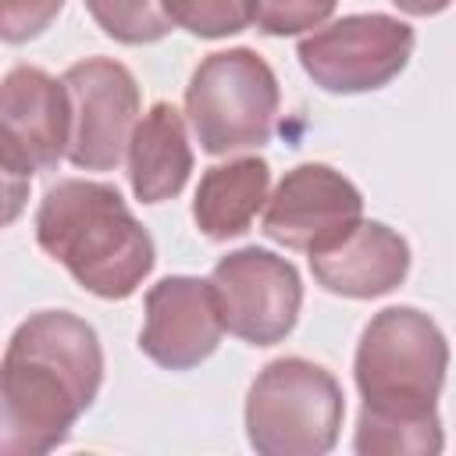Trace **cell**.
Returning a JSON list of instances; mask_svg holds the SVG:
<instances>
[{"instance_id":"6da1fadb","label":"cell","mask_w":456,"mask_h":456,"mask_svg":"<svg viewBox=\"0 0 456 456\" xmlns=\"http://www.w3.org/2000/svg\"><path fill=\"white\" fill-rule=\"evenodd\" d=\"M103 385V346L89 321L71 310L28 314L0 367V449L43 456L68 442L75 420Z\"/></svg>"},{"instance_id":"7a4b0ae2","label":"cell","mask_w":456,"mask_h":456,"mask_svg":"<svg viewBox=\"0 0 456 456\" xmlns=\"http://www.w3.org/2000/svg\"><path fill=\"white\" fill-rule=\"evenodd\" d=\"M36 242L75 285L100 299H128L150 278L157 249L110 182L64 178L36 210Z\"/></svg>"},{"instance_id":"3957f363","label":"cell","mask_w":456,"mask_h":456,"mask_svg":"<svg viewBox=\"0 0 456 456\" xmlns=\"http://www.w3.org/2000/svg\"><path fill=\"white\" fill-rule=\"evenodd\" d=\"M449 370V342L442 328L417 306L378 310L353 356V378L363 410L374 413H431Z\"/></svg>"},{"instance_id":"277c9868","label":"cell","mask_w":456,"mask_h":456,"mask_svg":"<svg viewBox=\"0 0 456 456\" xmlns=\"http://www.w3.org/2000/svg\"><path fill=\"white\" fill-rule=\"evenodd\" d=\"M342 417V385L303 356L271 360L246 392V438L260 456H324L338 442Z\"/></svg>"},{"instance_id":"5b68a950","label":"cell","mask_w":456,"mask_h":456,"mask_svg":"<svg viewBox=\"0 0 456 456\" xmlns=\"http://www.w3.org/2000/svg\"><path fill=\"white\" fill-rule=\"evenodd\" d=\"M278 107V78L271 64L249 46L203 57L185 86L189 125L200 150L210 157L260 150L274 132Z\"/></svg>"},{"instance_id":"8992f818","label":"cell","mask_w":456,"mask_h":456,"mask_svg":"<svg viewBox=\"0 0 456 456\" xmlns=\"http://www.w3.org/2000/svg\"><path fill=\"white\" fill-rule=\"evenodd\" d=\"M71 103L61 78L36 64H18L0 86V153L7 185V221L18 217L32 171H50L68 157Z\"/></svg>"},{"instance_id":"52a82bcc","label":"cell","mask_w":456,"mask_h":456,"mask_svg":"<svg viewBox=\"0 0 456 456\" xmlns=\"http://www.w3.org/2000/svg\"><path fill=\"white\" fill-rule=\"evenodd\" d=\"M413 28L392 14H346L306 32L296 46L303 71L324 93L353 96L385 89L413 57Z\"/></svg>"},{"instance_id":"ba28073f","label":"cell","mask_w":456,"mask_h":456,"mask_svg":"<svg viewBox=\"0 0 456 456\" xmlns=\"http://www.w3.org/2000/svg\"><path fill=\"white\" fill-rule=\"evenodd\" d=\"M71 103L68 160L78 171H114L128 157L139 125V82L114 57L75 61L61 75Z\"/></svg>"},{"instance_id":"9c48e42d","label":"cell","mask_w":456,"mask_h":456,"mask_svg":"<svg viewBox=\"0 0 456 456\" xmlns=\"http://www.w3.org/2000/svg\"><path fill=\"white\" fill-rule=\"evenodd\" d=\"M210 285L224 328L235 338L278 346L292 335L303 306V281L292 260L260 246H242L214 264Z\"/></svg>"},{"instance_id":"30bf717a","label":"cell","mask_w":456,"mask_h":456,"mask_svg":"<svg viewBox=\"0 0 456 456\" xmlns=\"http://www.w3.org/2000/svg\"><path fill=\"white\" fill-rule=\"evenodd\" d=\"M363 221L360 189L328 164H296L267 196L260 232L306 256L338 246Z\"/></svg>"},{"instance_id":"8fae6325","label":"cell","mask_w":456,"mask_h":456,"mask_svg":"<svg viewBox=\"0 0 456 456\" xmlns=\"http://www.w3.org/2000/svg\"><path fill=\"white\" fill-rule=\"evenodd\" d=\"M210 278L167 274L146 289L139 349L164 370H192L210 360L224 335Z\"/></svg>"},{"instance_id":"7c38bea8","label":"cell","mask_w":456,"mask_h":456,"mask_svg":"<svg viewBox=\"0 0 456 456\" xmlns=\"http://www.w3.org/2000/svg\"><path fill=\"white\" fill-rule=\"evenodd\" d=\"M310 271L314 281L331 296L378 299L406 281L410 242L381 221H360L338 246L314 253Z\"/></svg>"},{"instance_id":"4fadbf2b","label":"cell","mask_w":456,"mask_h":456,"mask_svg":"<svg viewBox=\"0 0 456 456\" xmlns=\"http://www.w3.org/2000/svg\"><path fill=\"white\" fill-rule=\"evenodd\" d=\"M192 175V146L185 118L175 103L157 100L135 125L128 142V185L139 203L175 200Z\"/></svg>"},{"instance_id":"5bb4252c","label":"cell","mask_w":456,"mask_h":456,"mask_svg":"<svg viewBox=\"0 0 456 456\" xmlns=\"http://www.w3.org/2000/svg\"><path fill=\"white\" fill-rule=\"evenodd\" d=\"M267 189H271V164L256 153L235 157L228 164H214L203 171L196 185L192 221L214 242L239 239L267 207V196H271Z\"/></svg>"},{"instance_id":"9a60e30c","label":"cell","mask_w":456,"mask_h":456,"mask_svg":"<svg viewBox=\"0 0 456 456\" xmlns=\"http://www.w3.org/2000/svg\"><path fill=\"white\" fill-rule=\"evenodd\" d=\"M353 449L360 456H438L445 449L442 417L438 410L413 417L360 410Z\"/></svg>"},{"instance_id":"2e32d148","label":"cell","mask_w":456,"mask_h":456,"mask_svg":"<svg viewBox=\"0 0 456 456\" xmlns=\"http://www.w3.org/2000/svg\"><path fill=\"white\" fill-rule=\"evenodd\" d=\"M86 11L103 28V36L125 46L157 43L175 28L164 0H86Z\"/></svg>"},{"instance_id":"e0dca14e","label":"cell","mask_w":456,"mask_h":456,"mask_svg":"<svg viewBox=\"0 0 456 456\" xmlns=\"http://www.w3.org/2000/svg\"><path fill=\"white\" fill-rule=\"evenodd\" d=\"M171 25L196 39H224L253 25L256 0H164Z\"/></svg>"},{"instance_id":"ac0fdd59","label":"cell","mask_w":456,"mask_h":456,"mask_svg":"<svg viewBox=\"0 0 456 456\" xmlns=\"http://www.w3.org/2000/svg\"><path fill=\"white\" fill-rule=\"evenodd\" d=\"M338 0H256L253 25L264 36H303L335 14Z\"/></svg>"},{"instance_id":"d6986e66","label":"cell","mask_w":456,"mask_h":456,"mask_svg":"<svg viewBox=\"0 0 456 456\" xmlns=\"http://www.w3.org/2000/svg\"><path fill=\"white\" fill-rule=\"evenodd\" d=\"M64 0H0V36L4 43H28L50 28Z\"/></svg>"},{"instance_id":"ffe728a7","label":"cell","mask_w":456,"mask_h":456,"mask_svg":"<svg viewBox=\"0 0 456 456\" xmlns=\"http://www.w3.org/2000/svg\"><path fill=\"white\" fill-rule=\"evenodd\" d=\"M403 14H413V18H431V14H442L452 0H392Z\"/></svg>"}]
</instances>
